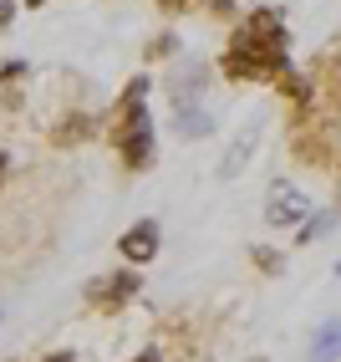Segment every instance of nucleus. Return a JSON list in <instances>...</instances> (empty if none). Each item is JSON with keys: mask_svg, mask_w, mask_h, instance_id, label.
Instances as JSON below:
<instances>
[{"mask_svg": "<svg viewBox=\"0 0 341 362\" xmlns=\"http://www.w3.org/2000/svg\"><path fill=\"white\" fill-rule=\"evenodd\" d=\"M138 362H158V352H143V357H138Z\"/></svg>", "mask_w": 341, "mask_h": 362, "instance_id": "nucleus-6", "label": "nucleus"}, {"mask_svg": "<svg viewBox=\"0 0 341 362\" xmlns=\"http://www.w3.org/2000/svg\"><path fill=\"white\" fill-rule=\"evenodd\" d=\"M41 362H71V357H66V352H61V357H41Z\"/></svg>", "mask_w": 341, "mask_h": 362, "instance_id": "nucleus-7", "label": "nucleus"}, {"mask_svg": "<svg viewBox=\"0 0 341 362\" xmlns=\"http://www.w3.org/2000/svg\"><path fill=\"white\" fill-rule=\"evenodd\" d=\"M26 6H31V11H36V6H46V0H26Z\"/></svg>", "mask_w": 341, "mask_h": 362, "instance_id": "nucleus-9", "label": "nucleus"}, {"mask_svg": "<svg viewBox=\"0 0 341 362\" xmlns=\"http://www.w3.org/2000/svg\"><path fill=\"white\" fill-rule=\"evenodd\" d=\"M123 255H128V260H153V255H158V225H153V220L133 225V230L123 235Z\"/></svg>", "mask_w": 341, "mask_h": 362, "instance_id": "nucleus-3", "label": "nucleus"}, {"mask_svg": "<svg viewBox=\"0 0 341 362\" xmlns=\"http://www.w3.org/2000/svg\"><path fill=\"white\" fill-rule=\"evenodd\" d=\"M225 71L239 77V82H260V77L285 71V31H280L275 11H255L245 26L234 31L229 52H225Z\"/></svg>", "mask_w": 341, "mask_h": 362, "instance_id": "nucleus-1", "label": "nucleus"}, {"mask_svg": "<svg viewBox=\"0 0 341 362\" xmlns=\"http://www.w3.org/2000/svg\"><path fill=\"white\" fill-rule=\"evenodd\" d=\"M133 291H138V281H133V276H112V286H97L92 301H102V306H123Z\"/></svg>", "mask_w": 341, "mask_h": 362, "instance_id": "nucleus-4", "label": "nucleus"}, {"mask_svg": "<svg viewBox=\"0 0 341 362\" xmlns=\"http://www.w3.org/2000/svg\"><path fill=\"white\" fill-rule=\"evenodd\" d=\"M11 16H16V6H0V26H11Z\"/></svg>", "mask_w": 341, "mask_h": 362, "instance_id": "nucleus-5", "label": "nucleus"}, {"mask_svg": "<svg viewBox=\"0 0 341 362\" xmlns=\"http://www.w3.org/2000/svg\"><path fill=\"white\" fill-rule=\"evenodd\" d=\"M148 92V82H133L128 87V98H123V112H117V123H112V143L123 148V158L133 163V168H143L148 163V153H153V133H148V112L138 107V98Z\"/></svg>", "mask_w": 341, "mask_h": 362, "instance_id": "nucleus-2", "label": "nucleus"}, {"mask_svg": "<svg viewBox=\"0 0 341 362\" xmlns=\"http://www.w3.org/2000/svg\"><path fill=\"white\" fill-rule=\"evenodd\" d=\"M0 179H6V153H0Z\"/></svg>", "mask_w": 341, "mask_h": 362, "instance_id": "nucleus-8", "label": "nucleus"}]
</instances>
